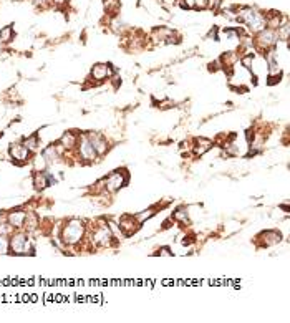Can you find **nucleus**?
<instances>
[{
    "label": "nucleus",
    "instance_id": "obj_24",
    "mask_svg": "<svg viewBox=\"0 0 290 323\" xmlns=\"http://www.w3.org/2000/svg\"><path fill=\"white\" fill-rule=\"evenodd\" d=\"M119 7H121L119 5V0H104V9H106L108 14L113 15V17L118 14Z\"/></svg>",
    "mask_w": 290,
    "mask_h": 323
},
{
    "label": "nucleus",
    "instance_id": "obj_10",
    "mask_svg": "<svg viewBox=\"0 0 290 323\" xmlns=\"http://www.w3.org/2000/svg\"><path fill=\"white\" fill-rule=\"evenodd\" d=\"M113 73H115V70L111 68V65L108 63H96L93 68H91V80H95V82L102 83L104 80H110Z\"/></svg>",
    "mask_w": 290,
    "mask_h": 323
},
{
    "label": "nucleus",
    "instance_id": "obj_6",
    "mask_svg": "<svg viewBox=\"0 0 290 323\" xmlns=\"http://www.w3.org/2000/svg\"><path fill=\"white\" fill-rule=\"evenodd\" d=\"M277 34L275 30H272V28H264V30H260L259 34H256V40H254V43H256V48L259 51H271L273 47L277 45Z\"/></svg>",
    "mask_w": 290,
    "mask_h": 323
},
{
    "label": "nucleus",
    "instance_id": "obj_2",
    "mask_svg": "<svg viewBox=\"0 0 290 323\" xmlns=\"http://www.w3.org/2000/svg\"><path fill=\"white\" fill-rule=\"evenodd\" d=\"M9 244H10V254L14 255H32L35 252V245L34 240H32L30 234L23 229L20 231H14V234L9 237Z\"/></svg>",
    "mask_w": 290,
    "mask_h": 323
},
{
    "label": "nucleus",
    "instance_id": "obj_1",
    "mask_svg": "<svg viewBox=\"0 0 290 323\" xmlns=\"http://www.w3.org/2000/svg\"><path fill=\"white\" fill-rule=\"evenodd\" d=\"M85 236H86V225L82 219H76V217L67 221L60 231V240L67 247H76L80 242H83Z\"/></svg>",
    "mask_w": 290,
    "mask_h": 323
},
{
    "label": "nucleus",
    "instance_id": "obj_19",
    "mask_svg": "<svg viewBox=\"0 0 290 323\" xmlns=\"http://www.w3.org/2000/svg\"><path fill=\"white\" fill-rule=\"evenodd\" d=\"M40 225V219L38 216L35 212H27V219H25V224H23V231H27L28 234H32L35 231V229H38Z\"/></svg>",
    "mask_w": 290,
    "mask_h": 323
},
{
    "label": "nucleus",
    "instance_id": "obj_9",
    "mask_svg": "<svg viewBox=\"0 0 290 323\" xmlns=\"http://www.w3.org/2000/svg\"><path fill=\"white\" fill-rule=\"evenodd\" d=\"M118 225H119V229L123 231L124 237H131L133 234L138 232L139 227H141L133 214H123V216L119 217V221H118Z\"/></svg>",
    "mask_w": 290,
    "mask_h": 323
},
{
    "label": "nucleus",
    "instance_id": "obj_20",
    "mask_svg": "<svg viewBox=\"0 0 290 323\" xmlns=\"http://www.w3.org/2000/svg\"><path fill=\"white\" fill-rule=\"evenodd\" d=\"M172 221L179 222V224H189V207L179 205V207L172 212Z\"/></svg>",
    "mask_w": 290,
    "mask_h": 323
},
{
    "label": "nucleus",
    "instance_id": "obj_31",
    "mask_svg": "<svg viewBox=\"0 0 290 323\" xmlns=\"http://www.w3.org/2000/svg\"><path fill=\"white\" fill-rule=\"evenodd\" d=\"M183 7H186V9H194V0H184Z\"/></svg>",
    "mask_w": 290,
    "mask_h": 323
},
{
    "label": "nucleus",
    "instance_id": "obj_21",
    "mask_svg": "<svg viewBox=\"0 0 290 323\" xmlns=\"http://www.w3.org/2000/svg\"><path fill=\"white\" fill-rule=\"evenodd\" d=\"M154 216H156V207H148V209H144V211H141V212H136L135 219L138 221L139 225H143L144 222L150 221L151 217H154Z\"/></svg>",
    "mask_w": 290,
    "mask_h": 323
},
{
    "label": "nucleus",
    "instance_id": "obj_4",
    "mask_svg": "<svg viewBox=\"0 0 290 323\" xmlns=\"http://www.w3.org/2000/svg\"><path fill=\"white\" fill-rule=\"evenodd\" d=\"M128 183H130V174H128L126 169H116V171H113L110 176L103 179L104 192L115 194L119 189H123Z\"/></svg>",
    "mask_w": 290,
    "mask_h": 323
},
{
    "label": "nucleus",
    "instance_id": "obj_22",
    "mask_svg": "<svg viewBox=\"0 0 290 323\" xmlns=\"http://www.w3.org/2000/svg\"><path fill=\"white\" fill-rule=\"evenodd\" d=\"M23 143H25V146L30 149L32 153H37L38 149H40V138L37 135H34V136H28V138H25L23 139Z\"/></svg>",
    "mask_w": 290,
    "mask_h": 323
},
{
    "label": "nucleus",
    "instance_id": "obj_25",
    "mask_svg": "<svg viewBox=\"0 0 290 323\" xmlns=\"http://www.w3.org/2000/svg\"><path fill=\"white\" fill-rule=\"evenodd\" d=\"M47 166H48V164H47L45 157H43L42 154H38V156L34 157V169H35V171H45Z\"/></svg>",
    "mask_w": 290,
    "mask_h": 323
},
{
    "label": "nucleus",
    "instance_id": "obj_12",
    "mask_svg": "<svg viewBox=\"0 0 290 323\" xmlns=\"http://www.w3.org/2000/svg\"><path fill=\"white\" fill-rule=\"evenodd\" d=\"M32 181H34V187L37 191H43V189H47L48 186L55 183V177L45 171H35L34 176H32Z\"/></svg>",
    "mask_w": 290,
    "mask_h": 323
},
{
    "label": "nucleus",
    "instance_id": "obj_5",
    "mask_svg": "<svg viewBox=\"0 0 290 323\" xmlns=\"http://www.w3.org/2000/svg\"><path fill=\"white\" fill-rule=\"evenodd\" d=\"M115 240L116 239H115V236H113V232L110 231V227H108V222L106 224H102V225H96L93 234H91V244L98 249L111 247V245L115 244Z\"/></svg>",
    "mask_w": 290,
    "mask_h": 323
},
{
    "label": "nucleus",
    "instance_id": "obj_27",
    "mask_svg": "<svg viewBox=\"0 0 290 323\" xmlns=\"http://www.w3.org/2000/svg\"><path fill=\"white\" fill-rule=\"evenodd\" d=\"M5 254H10L9 237H5V236H0V255H5Z\"/></svg>",
    "mask_w": 290,
    "mask_h": 323
},
{
    "label": "nucleus",
    "instance_id": "obj_16",
    "mask_svg": "<svg viewBox=\"0 0 290 323\" xmlns=\"http://www.w3.org/2000/svg\"><path fill=\"white\" fill-rule=\"evenodd\" d=\"M153 40H154L156 43H171L172 42V30L171 28H164V27H159V28H154L153 30Z\"/></svg>",
    "mask_w": 290,
    "mask_h": 323
},
{
    "label": "nucleus",
    "instance_id": "obj_14",
    "mask_svg": "<svg viewBox=\"0 0 290 323\" xmlns=\"http://www.w3.org/2000/svg\"><path fill=\"white\" fill-rule=\"evenodd\" d=\"M25 219H27V211H23V209H15V211H10L5 216V221L9 222V224L15 229V231H20V229H23Z\"/></svg>",
    "mask_w": 290,
    "mask_h": 323
},
{
    "label": "nucleus",
    "instance_id": "obj_3",
    "mask_svg": "<svg viewBox=\"0 0 290 323\" xmlns=\"http://www.w3.org/2000/svg\"><path fill=\"white\" fill-rule=\"evenodd\" d=\"M237 18L247 25L252 34H259L260 30L265 28V15L262 12L252 9V7H242L237 10Z\"/></svg>",
    "mask_w": 290,
    "mask_h": 323
},
{
    "label": "nucleus",
    "instance_id": "obj_8",
    "mask_svg": "<svg viewBox=\"0 0 290 323\" xmlns=\"http://www.w3.org/2000/svg\"><path fill=\"white\" fill-rule=\"evenodd\" d=\"M9 154L17 164H25L30 161L32 151L25 146V143H12L9 146Z\"/></svg>",
    "mask_w": 290,
    "mask_h": 323
},
{
    "label": "nucleus",
    "instance_id": "obj_30",
    "mask_svg": "<svg viewBox=\"0 0 290 323\" xmlns=\"http://www.w3.org/2000/svg\"><path fill=\"white\" fill-rule=\"evenodd\" d=\"M194 9H199V10L207 9V0H194Z\"/></svg>",
    "mask_w": 290,
    "mask_h": 323
},
{
    "label": "nucleus",
    "instance_id": "obj_23",
    "mask_svg": "<svg viewBox=\"0 0 290 323\" xmlns=\"http://www.w3.org/2000/svg\"><path fill=\"white\" fill-rule=\"evenodd\" d=\"M14 28H12V25H7L3 27L2 30H0V42L3 43H9L10 40H14Z\"/></svg>",
    "mask_w": 290,
    "mask_h": 323
},
{
    "label": "nucleus",
    "instance_id": "obj_7",
    "mask_svg": "<svg viewBox=\"0 0 290 323\" xmlns=\"http://www.w3.org/2000/svg\"><path fill=\"white\" fill-rule=\"evenodd\" d=\"M76 148H78V157H82V161H85V163H93L96 157H98L96 156L93 144L90 143V139H88L86 135L80 136Z\"/></svg>",
    "mask_w": 290,
    "mask_h": 323
},
{
    "label": "nucleus",
    "instance_id": "obj_15",
    "mask_svg": "<svg viewBox=\"0 0 290 323\" xmlns=\"http://www.w3.org/2000/svg\"><path fill=\"white\" fill-rule=\"evenodd\" d=\"M212 146H214V143H212L211 139L207 138H196L192 141V153H194V156H204L207 151H211Z\"/></svg>",
    "mask_w": 290,
    "mask_h": 323
},
{
    "label": "nucleus",
    "instance_id": "obj_33",
    "mask_svg": "<svg viewBox=\"0 0 290 323\" xmlns=\"http://www.w3.org/2000/svg\"><path fill=\"white\" fill-rule=\"evenodd\" d=\"M68 0H51V3L53 5H63V3H67Z\"/></svg>",
    "mask_w": 290,
    "mask_h": 323
},
{
    "label": "nucleus",
    "instance_id": "obj_28",
    "mask_svg": "<svg viewBox=\"0 0 290 323\" xmlns=\"http://www.w3.org/2000/svg\"><path fill=\"white\" fill-rule=\"evenodd\" d=\"M110 25H111V28H113V30H115V32H121V30H123V27H124V23L115 15V17H113V20L110 22Z\"/></svg>",
    "mask_w": 290,
    "mask_h": 323
},
{
    "label": "nucleus",
    "instance_id": "obj_11",
    "mask_svg": "<svg viewBox=\"0 0 290 323\" xmlns=\"http://www.w3.org/2000/svg\"><path fill=\"white\" fill-rule=\"evenodd\" d=\"M282 234L279 231H264L257 236V242L260 247H272V245L280 244Z\"/></svg>",
    "mask_w": 290,
    "mask_h": 323
},
{
    "label": "nucleus",
    "instance_id": "obj_13",
    "mask_svg": "<svg viewBox=\"0 0 290 323\" xmlns=\"http://www.w3.org/2000/svg\"><path fill=\"white\" fill-rule=\"evenodd\" d=\"M88 139H90V143L93 144L95 151H96V156L102 157L108 153V141L104 138L103 135H98V133H88Z\"/></svg>",
    "mask_w": 290,
    "mask_h": 323
},
{
    "label": "nucleus",
    "instance_id": "obj_18",
    "mask_svg": "<svg viewBox=\"0 0 290 323\" xmlns=\"http://www.w3.org/2000/svg\"><path fill=\"white\" fill-rule=\"evenodd\" d=\"M78 138H80V136H76L75 133L67 131V133H63L62 138H60L58 146H62L63 149H65V151H71V149H75L76 144H78Z\"/></svg>",
    "mask_w": 290,
    "mask_h": 323
},
{
    "label": "nucleus",
    "instance_id": "obj_29",
    "mask_svg": "<svg viewBox=\"0 0 290 323\" xmlns=\"http://www.w3.org/2000/svg\"><path fill=\"white\" fill-rule=\"evenodd\" d=\"M34 3L40 9H47V7L51 5V0H34Z\"/></svg>",
    "mask_w": 290,
    "mask_h": 323
},
{
    "label": "nucleus",
    "instance_id": "obj_26",
    "mask_svg": "<svg viewBox=\"0 0 290 323\" xmlns=\"http://www.w3.org/2000/svg\"><path fill=\"white\" fill-rule=\"evenodd\" d=\"M275 34H277V38H279V40H284V42H287L289 34H290V27L287 25V23H284V25H280L279 28H277Z\"/></svg>",
    "mask_w": 290,
    "mask_h": 323
},
{
    "label": "nucleus",
    "instance_id": "obj_32",
    "mask_svg": "<svg viewBox=\"0 0 290 323\" xmlns=\"http://www.w3.org/2000/svg\"><path fill=\"white\" fill-rule=\"evenodd\" d=\"M159 255H171V252H169L168 247H163V249L159 250Z\"/></svg>",
    "mask_w": 290,
    "mask_h": 323
},
{
    "label": "nucleus",
    "instance_id": "obj_17",
    "mask_svg": "<svg viewBox=\"0 0 290 323\" xmlns=\"http://www.w3.org/2000/svg\"><path fill=\"white\" fill-rule=\"evenodd\" d=\"M60 154H62V149L58 146H55V144H50V146H47L45 149L42 151V156L45 157L47 164L50 166V164H56L60 161Z\"/></svg>",
    "mask_w": 290,
    "mask_h": 323
},
{
    "label": "nucleus",
    "instance_id": "obj_34",
    "mask_svg": "<svg viewBox=\"0 0 290 323\" xmlns=\"http://www.w3.org/2000/svg\"><path fill=\"white\" fill-rule=\"evenodd\" d=\"M2 136H3V133H2V131H0V139H2Z\"/></svg>",
    "mask_w": 290,
    "mask_h": 323
}]
</instances>
